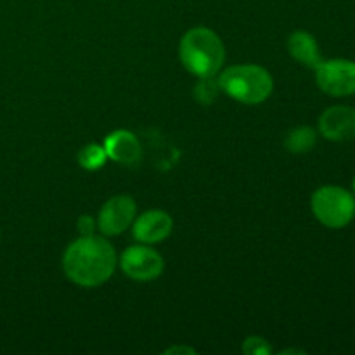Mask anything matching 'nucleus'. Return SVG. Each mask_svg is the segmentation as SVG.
I'll list each match as a JSON object with an SVG mask.
<instances>
[{"mask_svg": "<svg viewBox=\"0 0 355 355\" xmlns=\"http://www.w3.org/2000/svg\"><path fill=\"white\" fill-rule=\"evenodd\" d=\"M118 257L113 245L101 236H82L66 248L62 270L76 286L97 288L116 269Z\"/></svg>", "mask_w": 355, "mask_h": 355, "instance_id": "f257e3e1", "label": "nucleus"}, {"mask_svg": "<svg viewBox=\"0 0 355 355\" xmlns=\"http://www.w3.org/2000/svg\"><path fill=\"white\" fill-rule=\"evenodd\" d=\"M179 55L187 71L198 78H203L217 75L224 64L225 49L220 37L214 30L198 26L182 37Z\"/></svg>", "mask_w": 355, "mask_h": 355, "instance_id": "f03ea898", "label": "nucleus"}, {"mask_svg": "<svg viewBox=\"0 0 355 355\" xmlns=\"http://www.w3.org/2000/svg\"><path fill=\"white\" fill-rule=\"evenodd\" d=\"M218 85L225 96L243 104H260L270 97L274 80L266 68L259 64H236L224 69Z\"/></svg>", "mask_w": 355, "mask_h": 355, "instance_id": "7ed1b4c3", "label": "nucleus"}, {"mask_svg": "<svg viewBox=\"0 0 355 355\" xmlns=\"http://www.w3.org/2000/svg\"><path fill=\"white\" fill-rule=\"evenodd\" d=\"M311 208L314 217L329 229H342L355 217V198L340 186H322L312 194Z\"/></svg>", "mask_w": 355, "mask_h": 355, "instance_id": "20e7f679", "label": "nucleus"}, {"mask_svg": "<svg viewBox=\"0 0 355 355\" xmlns=\"http://www.w3.org/2000/svg\"><path fill=\"white\" fill-rule=\"evenodd\" d=\"M315 82L324 94L333 97H347L355 94V61L329 59L315 68Z\"/></svg>", "mask_w": 355, "mask_h": 355, "instance_id": "39448f33", "label": "nucleus"}, {"mask_svg": "<svg viewBox=\"0 0 355 355\" xmlns=\"http://www.w3.org/2000/svg\"><path fill=\"white\" fill-rule=\"evenodd\" d=\"M120 267L130 279L153 281L163 274L165 260L151 246L135 245L121 253Z\"/></svg>", "mask_w": 355, "mask_h": 355, "instance_id": "423d86ee", "label": "nucleus"}, {"mask_svg": "<svg viewBox=\"0 0 355 355\" xmlns=\"http://www.w3.org/2000/svg\"><path fill=\"white\" fill-rule=\"evenodd\" d=\"M135 214H137V205L134 198L120 194L103 205L97 217V227L104 236H118L134 224Z\"/></svg>", "mask_w": 355, "mask_h": 355, "instance_id": "0eeeda50", "label": "nucleus"}, {"mask_svg": "<svg viewBox=\"0 0 355 355\" xmlns=\"http://www.w3.org/2000/svg\"><path fill=\"white\" fill-rule=\"evenodd\" d=\"M319 134L333 142L355 139V110L350 106H331L319 118Z\"/></svg>", "mask_w": 355, "mask_h": 355, "instance_id": "6e6552de", "label": "nucleus"}, {"mask_svg": "<svg viewBox=\"0 0 355 355\" xmlns=\"http://www.w3.org/2000/svg\"><path fill=\"white\" fill-rule=\"evenodd\" d=\"M173 220L166 211L149 210L139 215L132 224V234L142 245H156L170 236Z\"/></svg>", "mask_w": 355, "mask_h": 355, "instance_id": "1a4fd4ad", "label": "nucleus"}, {"mask_svg": "<svg viewBox=\"0 0 355 355\" xmlns=\"http://www.w3.org/2000/svg\"><path fill=\"white\" fill-rule=\"evenodd\" d=\"M104 151L107 158L121 165H135L141 162L142 148L139 139L130 130H114L104 141Z\"/></svg>", "mask_w": 355, "mask_h": 355, "instance_id": "9d476101", "label": "nucleus"}, {"mask_svg": "<svg viewBox=\"0 0 355 355\" xmlns=\"http://www.w3.org/2000/svg\"><path fill=\"white\" fill-rule=\"evenodd\" d=\"M288 51L293 55V59H297L298 62H302L307 68L315 69L322 61L321 54H319L318 42L309 31H293L288 38Z\"/></svg>", "mask_w": 355, "mask_h": 355, "instance_id": "9b49d317", "label": "nucleus"}, {"mask_svg": "<svg viewBox=\"0 0 355 355\" xmlns=\"http://www.w3.org/2000/svg\"><path fill=\"white\" fill-rule=\"evenodd\" d=\"M318 142V132L312 127H297L293 130H290V134L286 135V141H284V146H286L288 151L291 153H307L311 151L312 148Z\"/></svg>", "mask_w": 355, "mask_h": 355, "instance_id": "f8f14e48", "label": "nucleus"}, {"mask_svg": "<svg viewBox=\"0 0 355 355\" xmlns=\"http://www.w3.org/2000/svg\"><path fill=\"white\" fill-rule=\"evenodd\" d=\"M106 159L107 155L104 151V146L99 144H87L78 153V163L85 170H99L106 163Z\"/></svg>", "mask_w": 355, "mask_h": 355, "instance_id": "ddd939ff", "label": "nucleus"}, {"mask_svg": "<svg viewBox=\"0 0 355 355\" xmlns=\"http://www.w3.org/2000/svg\"><path fill=\"white\" fill-rule=\"evenodd\" d=\"M218 90H220L218 78L215 80V76H203V78H200V83L196 85V89H194V97L201 104L208 106V104H211L217 99Z\"/></svg>", "mask_w": 355, "mask_h": 355, "instance_id": "4468645a", "label": "nucleus"}, {"mask_svg": "<svg viewBox=\"0 0 355 355\" xmlns=\"http://www.w3.org/2000/svg\"><path fill=\"white\" fill-rule=\"evenodd\" d=\"M243 352L252 355H269L272 352V349H270L269 343L263 338H260V336H250V338H246L245 343H243Z\"/></svg>", "mask_w": 355, "mask_h": 355, "instance_id": "2eb2a0df", "label": "nucleus"}, {"mask_svg": "<svg viewBox=\"0 0 355 355\" xmlns=\"http://www.w3.org/2000/svg\"><path fill=\"white\" fill-rule=\"evenodd\" d=\"M94 229H96V222L90 215H82L78 218V231L82 236H90L94 234Z\"/></svg>", "mask_w": 355, "mask_h": 355, "instance_id": "dca6fc26", "label": "nucleus"}, {"mask_svg": "<svg viewBox=\"0 0 355 355\" xmlns=\"http://www.w3.org/2000/svg\"><path fill=\"white\" fill-rule=\"evenodd\" d=\"M182 352H186V354H196L193 349H191V347H173V349L166 350V354H182Z\"/></svg>", "mask_w": 355, "mask_h": 355, "instance_id": "f3484780", "label": "nucleus"}, {"mask_svg": "<svg viewBox=\"0 0 355 355\" xmlns=\"http://www.w3.org/2000/svg\"><path fill=\"white\" fill-rule=\"evenodd\" d=\"M352 189H354V193H355V175H354V180H352Z\"/></svg>", "mask_w": 355, "mask_h": 355, "instance_id": "a211bd4d", "label": "nucleus"}]
</instances>
